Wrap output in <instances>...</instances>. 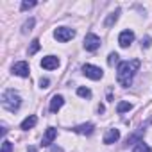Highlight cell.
<instances>
[{"label": "cell", "mask_w": 152, "mask_h": 152, "mask_svg": "<svg viewBox=\"0 0 152 152\" xmlns=\"http://www.w3.org/2000/svg\"><path fill=\"white\" fill-rule=\"evenodd\" d=\"M116 61H118V54H116V52H111V54H109V57H107V63H109V66H113Z\"/></svg>", "instance_id": "21"}, {"label": "cell", "mask_w": 152, "mask_h": 152, "mask_svg": "<svg viewBox=\"0 0 152 152\" xmlns=\"http://www.w3.org/2000/svg\"><path fill=\"white\" fill-rule=\"evenodd\" d=\"M118 138H120V131H118V129H109V131L106 132V136H104V143L111 145V143L118 141Z\"/></svg>", "instance_id": "11"}, {"label": "cell", "mask_w": 152, "mask_h": 152, "mask_svg": "<svg viewBox=\"0 0 152 152\" xmlns=\"http://www.w3.org/2000/svg\"><path fill=\"white\" fill-rule=\"evenodd\" d=\"M56 136H57V131L56 129H52V127H48L47 129V132L43 134V138H41V145L43 147H48L54 140H56Z\"/></svg>", "instance_id": "9"}, {"label": "cell", "mask_w": 152, "mask_h": 152, "mask_svg": "<svg viewBox=\"0 0 152 152\" xmlns=\"http://www.w3.org/2000/svg\"><path fill=\"white\" fill-rule=\"evenodd\" d=\"M20 104H22V99H20V97H18L13 90L4 91V95H2V106H4L7 111L15 113V111L20 107Z\"/></svg>", "instance_id": "2"}, {"label": "cell", "mask_w": 152, "mask_h": 152, "mask_svg": "<svg viewBox=\"0 0 152 152\" xmlns=\"http://www.w3.org/2000/svg\"><path fill=\"white\" fill-rule=\"evenodd\" d=\"M2 152H13V143L7 141V140H4V143H2Z\"/></svg>", "instance_id": "20"}, {"label": "cell", "mask_w": 152, "mask_h": 152, "mask_svg": "<svg viewBox=\"0 0 152 152\" xmlns=\"http://www.w3.org/2000/svg\"><path fill=\"white\" fill-rule=\"evenodd\" d=\"M32 27H34V18H31V20H27L25 23H23V32H29V31H32Z\"/></svg>", "instance_id": "19"}, {"label": "cell", "mask_w": 152, "mask_h": 152, "mask_svg": "<svg viewBox=\"0 0 152 152\" xmlns=\"http://www.w3.org/2000/svg\"><path fill=\"white\" fill-rule=\"evenodd\" d=\"M63 104H64V99H63L61 95H54L52 100H50V111H52V113H57V111L63 107Z\"/></svg>", "instance_id": "10"}, {"label": "cell", "mask_w": 152, "mask_h": 152, "mask_svg": "<svg viewBox=\"0 0 152 152\" xmlns=\"http://www.w3.org/2000/svg\"><path fill=\"white\" fill-rule=\"evenodd\" d=\"M36 124H38V116H36V115H31V116H27V118L22 122V125H20V127H22L23 131H29V129H32Z\"/></svg>", "instance_id": "12"}, {"label": "cell", "mask_w": 152, "mask_h": 152, "mask_svg": "<svg viewBox=\"0 0 152 152\" xmlns=\"http://www.w3.org/2000/svg\"><path fill=\"white\" fill-rule=\"evenodd\" d=\"M141 45H143L145 48H148V47H150V38H148V36H145V38H141Z\"/></svg>", "instance_id": "23"}, {"label": "cell", "mask_w": 152, "mask_h": 152, "mask_svg": "<svg viewBox=\"0 0 152 152\" xmlns=\"http://www.w3.org/2000/svg\"><path fill=\"white\" fill-rule=\"evenodd\" d=\"M140 59H131V61H122L118 64V73H116V81L120 83V86L127 88L131 86V81L134 77V73L140 68Z\"/></svg>", "instance_id": "1"}, {"label": "cell", "mask_w": 152, "mask_h": 152, "mask_svg": "<svg viewBox=\"0 0 152 152\" xmlns=\"http://www.w3.org/2000/svg\"><path fill=\"white\" fill-rule=\"evenodd\" d=\"M131 107H132V106H131L129 102H120V104L116 106V111H118V113L122 115V113H125V111H129Z\"/></svg>", "instance_id": "16"}, {"label": "cell", "mask_w": 152, "mask_h": 152, "mask_svg": "<svg viewBox=\"0 0 152 152\" xmlns=\"http://www.w3.org/2000/svg\"><path fill=\"white\" fill-rule=\"evenodd\" d=\"M52 152H63V150H61L59 147H52Z\"/></svg>", "instance_id": "25"}, {"label": "cell", "mask_w": 152, "mask_h": 152, "mask_svg": "<svg viewBox=\"0 0 152 152\" xmlns=\"http://www.w3.org/2000/svg\"><path fill=\"white\" fill-rule=\"evenodd\" d=\"M134 41V32L132 31H124L120 36H118V43H120V47H129L131 43Z\"/></svg>", "instance_id": "7"}, {"label": "cell", "mask_w": 152, "mask_h": 152, "mask_svg": "<svg viewBox=\"0 0 152 152\" xmlns=\"http://www.w3.org/2000/svg\"><path fill=\"white\" fill-rule=\"evenodd\" d=\"M132 152H150V147L147 145V143H143V141H138L136 145H134V150Z\"/></svg>", "instance_id": "14"}, {"label": "cell", "mask_w": 152, "mask_h": 152, "mask_svg": "<svg viewBox=\"0 0 152 152\" xmlns=\"http://www.w3.org/2000/svg\"><path fill=\"white\" fill-rule=\"evenodd\" d=\"M54 36H56L57 41L66 43V41H70V39L75 36V31H72V29H68V27H57L56 32H54Z\"/></svg>", "instance_id": "3"}, {"label": "cell", "mask_w": 152, "mask_h": 152, "mask_svg": "<svg viewBox=\"0 0 152 152\" xmlns=\"http://www.w3.org/2000/svg\"><path fill=\"white\" fill-rule=\"evenodd\" d=\"M13 73L15 75H20V77H29V64L25 61L15 63L13 64Z\"/></svg>", "instance_id": "6"}, {"label": "cell", "mask_w": 152, "mask_h": 152, "mask_svg": "<svg viewBox=\"0 0 152 152\" xmlns=\"http://www.w3.org/2000/svg\"><path fill=\"white\" fill-rule=\"evenodd\" d=\"M95 129L93 124H83V125H77V127H73L75 132H79V134H91Z\"/></svg>", "instance_id": "13"}, {"label": "cell", "mask_w": 152, "mask_h": 152, "mask_svg": "<svg viewBox=\"0 0 152 152\" xmlns=\"http://www.w3.org/2000/svg\"><path fill=\"white\" fill-rule=\"evenodd\" d=\"M27 152H36V147H29V150Z\"/></svg>", "instance_id": "26"}, {"label": "cell", "mask_w": 152, "mask_h": 152, "mask_svg": "<svg viewBox=\"0 0 152 152\" xmlns=\"http://www.w3.org/2000/svg\"><path fill=\"white\" fill-rule=\"evenodd\" d=\"M41 66H43L45 70H56V68L59 66V59L54 57V56H47V57L41 59Z\"/></svg>", "instance_id": "8"}, {"label": "cell", "mask_w": 152, "mask_h": 152, "mask_svg": "<svg viewBox=\"0 0 152 152\" xmlns=\"http://www.w3.org/2000/svg\"><path fill=\"white\" fill-rule=\"evenodd\" d=\"M39 47H41V45H39V41H38V39H34V41L31 43V48H29V56H34V54L39 50Z\"/></svg>", "instance_id": "17"}, {"label": "cell", "mask_w": 152, "mask_h": 152, "mask_svg": "<svg viewBox=\"0 0 152 152\" xmlns=\"http://www.w3.org/2000/svg\"><path fill=\"white\" fill-rule=\"evenodd\" d=\"M48 84H50V81L48 79H39V86L45 90V88H48Z\"/></svg>", "instance_id": "24"}, {"label": "cell", "mask_w": 152, "mask_h": 152, "mask_svg": "<svg viewBox=\"0 0 152 152\" xmlns=\"http://www.w3.org/2000/svg\"><path fill=\"white\" fill-rule=\"evenodd\" d=\"M83 72H84L86 77H90V79H93V81H99V79L102 77V70H100L99 66H93V64H84V66H83Z\"/></svg>", "instance_id": "5"}, {"label": "cell", "mask_w": 152, "mask_h": 152, "mask_svg": "<svg viewBox=\"0 0 152 152\" xmlns=\"http://www.w3.org/2000/svg\"><path fill=\"white\" fill-rule=\"evenodd\" d=\"M77 95H79V97H84V99H90V97H91V91H90L88 88H83V86H81V88H77Z\"/></svg>", "instance_id": "18"}, {"label": "cell", "mask_w": 152, "mask_h": 152, "mask_svg": "<svg viewBox=\"0 0 152 152\" xmlns=\"http://www.w3.org/2000/svg\"><path fill=\"white\" fill-rule=\"evenodd\" d=\"M99 47H100V38L97 34H91V32L86 34V38H84V48L88 52H95Z\"/></svg>", "instance_id": "4"}, {"label": "cell", "mask_w": 152, "mask_h": 152, "mask_svg": "<svg viewBox=\"0 0 152 152\" xmlns=\"http://www.w3.org/2000/svg\"><path fill=\"white\" fill-rule=\"evenodd\" d=\"M116 20H118V11H115V13H111V15L107 16V20H106V27H111Z\"/></svg>", "instance_id": "15"}, {"label": "cell", "mask_w": 152, "mask_h": 152, "mask_svg": "<svg viewBox=\"0 0 152 152\" xmlns=\"http://www.w3.org/2000/svg\"><path fill=\"white\" fill-rule=\"evenodd\" d=\"M36 6V2H23L22 4V11H27V9H31V7H34Z\"/></svg>", "instance_id": "22"}]
</instances>
